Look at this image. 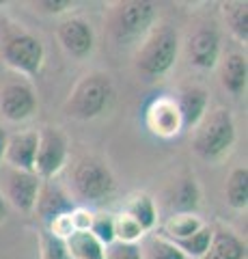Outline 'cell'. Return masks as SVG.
Listing matches in <instances>:
<instances>
[{
	"label": "cell",
	"instance_id": "6da1fadb",
	"mask_svg": "<svg viewBox=\"0 0 248 259\" xmlns=\"http://www.w3.org/2000/svg\"><path fill=\"white\" fill-rule=\"evenodd\" d=\"M0 59L18 74L35 78L43 67L45 48L22 24L0 18Z\"/></svg>",
	"mask_w": 248,
	"mask_h": 259
},
{
	"label": "cell",
	"instance_id": "7a4b0ae2",
	"mask_svg": "<svg viewBox=\"0 0 248 259\" xmlns=\"http://www.w3.org/2000/svg\"><path fill=\"white\" fill-rule=\"evenodd\" d=\"M179 56V32L169 24L154 26L136 50V69L147 80L166 76Z\"/></svg>",
	"mask_w": 248,
	"mask_h": 259
},
{
	"label": "cell",
	"instance_id": "3957f363",
	"mask_svg": "<svg viewBox=\"0 0 248 259\" xmlns=\"http://www.w3.org/2000/svg\"><path fill=\"white\" fill-rule=\"evenodd\" d=\"M156 22V5L147 0H125L117 3L110 13L108 30L113 41L121 48L140 46Z\"/></svg>",
	"mask_w": 248,
	"mask_h": 259
},
{
	"label": "cell",
	"instance_id": "277c9868",
	"mask_svg": "<svg viewBox=\"0 0 248 259\" xmlns=\"http://www.w3.org/2000/svg\"><path fill=\"white\" fill-rule=\"evenodd\" d=\"M113 97L115 87L110 82V78L106 74H100V71H93V74H86L82 80H78L63 110L67 117L78 121L97 119L110 108Z\"/></svg>",
	"mask_w": 248,
	"mask_h": 259
},
{
	"label": "cell",
	"instance_id": "5b68a950",
	"mask_svg": "<svg viewBox=\"0 0 248 259\" xmlns=\"http://www.w3.org/2000/svg\"><path fill=\"white\" fill-rule=\"evenodd\" d=\"M235 143V121L227 108H216L196 125L192 149L201 160L216 162L227 156Z\"/></svg>",
	"mask_w": 248,
	"mask_h": 259
},
{
	"label": "cell",
	"instance_id": "8992f818",
	"mask_svg": "<svg viewBox=\"0 0 248 259\" xmlns=\"http://www.w3.org/2000/svg\"><path fill=\"white\" fill-rule=\"evenodd\" d=\"M71 186L76 197L84 203H104L115 192V177L104 162L89 158L74 168Z\"/></svg>",
	"mask_w": 248,
	"mask_h": 259
},
{
	"label": "cell",
	"instance_id": "52a82bcc",
	"mask_svg": "<svg viewBox=\"0 0 248 259\" xmlns=\"http://www.w3.org/2000/svg\"><path fill=\"white\" fill-rule=\"evenodd\" d=\"M67 136L59 127H43L39 132L37 156H35V175L39 180H52L67 162Z\"/></svg>",
	"mask_w": 248,
	"mask_h": 259
},
{
	"label": "cell",
	"instance_id": "ba28073f",
	"mask_svg": "<svg viewBox=\"0 0 248 259\" xmlns=\"http://www.w3.org/2000/svg\"><path fill=\"white\" fill-rule=\"evenodd\" d=\"M57 37L61 48L69 56L82 61L91 56L95 48V32L84 18H67L57 26Z\"/></svg>",
	"mask_w": 248,
	"mask_h": 259
},
{
	"label": "cell",
	"instance_id": "9c48e42d",
	"mask_svg": "<svg viewBox=\"0 0 248 259\" xmlns=\"http://www.w3.org/2000/svg\"><path fill=\"white\" fill-rule=\"evenodd\" d=\"M37 110V95L33 91V87L26 82H9L3 87L0 91V112L5 115V119L20 123L35 115Z\"/></svg>",
	"mask_w": 248,
	"mask_h": 259
},
{
	"label": "cell",
	"instance_id": "30bf717a",
	"mask_svg": "<svg viewBox=\"0 0 248 259\" xmlns=\"http://www.w3.org/2000/svg\"><path fill=\"white\" fill-rule=\"evenodd\" d=\"M41 190V180L35 173H26V171H15L11 168L7 173V186H5V199L9 203L20 209L24 214L35 212V203Z\"/></svg>",
	"mask_w": 248,
	"mask_h": 259
},
{
	"label": "cell",
	"instance_id": "8fae6325",
	"mask_svg": "<svg viewBox=\"0 0 248 259\" xmlns=\"http://www.w3.org/2000/svg\"><path fill=\"white\" fill-rule=\"evenodd\" d=\"M188 56L190 63L199 69H214L220 61V37L216 28L201 26L192 32L188 41Z\"/></svg>",
	"mask_w": 248,
	"mask_h": 259
},
{
	"label": "cell",
	"instance_id": "7c38bea8",
	"mask_svg": "<svg viewBox=\"0 0 248 259\" xmlns=\"http://www.w3.org/2000/svg\"><path fill=\"white\" fill-rule=\"evenodd\" d=\"M35 209H37L39 218L43 221V225L50 227L54 221H59L61 216H67V214L74 212L76 205H74V201H71V197L59 184L47 182L45 186H41V190H39Z\"/></svg>",
	"mask_w": 248,
	"mask_h": 259
},
{
	"label": "cell",
	"instance_id": "4fadbf2b",
	"mask_svg": "<svg viewBox=\"0 0 248 259\" xmlns=\"http://www.w3.org/2000/svg\"><path fill=\"white\" fill-rule=\"evenodd\" d=\"M39 132H18L7 141L5 158L15 171L35 173V156H37Z\"/></svg>",
	"mask_w": 248,
	"mask_h": 259
},
{
	"label": "cell",
	"instance_id": "5bb4252c",
	"mask_svg": "<svg viewBox=\"0 0 248 259\" xmlns=\"http://www.w3.org/2000/svg\"><path fill=\"white\" fill-rule=\"evenodd\" d=\"M179 110L181 127H196L201 119L207 115V104H210V95L203 87H186L179 93V100L175 102Z\"/></svg>",
	"mask_w": 248,
	"mask_h": 259
},
{
	"label": "cell",
	"instance_id": "9a60e30c",
	"mask_svg": "<svg viewBox=\"0 0 248 259\" xmlns=\"http://www.w3.org/2000/svg\"><path fill=\"white\" fill-rule=\"evenodd\" d=\"M147 123L160 136L177 134L181 127V119H179V110L175 100H169V97L156 100L147 110Z\"/></svg>",
	"mask_w": 248,
	"mask_h": 259
},
{
	"label": "cell",
	"instance_id": "2e32d148",
	"mask_svg": "<svg viewBox=\"0 0 248 259\" xmlns=\"http://www.w3.org/2000/svg\"><path fill=\"white\" fill-rule=\"evenodd\" d=\"M166 203L175 214H192L201 203V190L192 175H186L177 180V184L171 186L166 194Z\"/></svg>",
	"mask_w": 248,
	"mask_h": 259
},
{
	"label": "cell",
	"instance_id": "e0dca14e",
	"mask_svg": "<svg viewBox=\"0 0 248 259\" xmlns=\"http://www.w3.org/2000/svg\"><path fill=\"white\" fill-rule=\"evenodd\" d=\"M69 259H106V246L89 229H76L65 238Z\"/></svg>",
	"mask_w": 248,
	"mask_h": 259
},
{
	"label": "cell",
	"instance_id": "ac0fdd59",
	"mask_svg": "<svg viewBox=\"0 0 248 259\" xmlns=\"http://www.w3.org/2000/svg\"><path fill=\"white\" fill-rule=\"evenodd\" d=\"M248 82V63L242 54H229L220 65V84L231 95H242Z\"/></svg>",
	"mask_w": 248,
	"mask_h": 259
},
{
	"label": "cell",
	"instance_id": "d6986e66",
	"mask_svg": "<svg viewBox=\"0 0 248 259\" xmlns=\"http://www.w3.org/2000/svg\"><path fill=\"white\" fill-rule=\"evenodd\" d=\"M246 257V244L239 240L233 231L218 229L212 233L210 248L201 259H244Z\"/></svg>",
	"mask_w": 248,
	"mask_h": 259
},
{
	"label": "cell",
	"instance_id": "ffe728a7",
	"mask_svg": "<svg viewBox=\"0 0 248 259\" xmlns=\"http://www.w3.org/2000/svg\"><path fill=\"white\" fill-rule=\"evenodd\" d=\"M125 216H130L132 221L142 229V233L154 229L158 223V212H156V203L149 194H136V197L127 203Z\"/></svg>",
	"mask_w": 248,
	"mask_h": 259
},
{
	"label": "cell",
	"instance_id": "44dd1931",
	"mask_svg": "<svg viewBox=\"0 0 248 259\" xmlns=\"http://www.w3.org/2000/svg\"><path fill=\"white\" fill-rule=\"evenodd\" d=\"M225 201L233 209H244L248 205V171L246 166H237L227 177Z\"/></svg>",
	"mask_w": 248,
	"mask_h": 259
},
{
	"label": "cell",
	"instance_id": "7402d4cb",
	"mask_svg": "<svg viewBox=\"0 0 248 259\" xmlns=\"http://www.w3.org/2000/svg\"><path fill=\"white\" fill-rule=\"evenodd\" d=\"M222 15L229 30L233 32V37L237 41L246 44L248 41V3H225L222 5Z\"/></svg>",
	"mask_w": 248,
	"mask_h": 259
},
{
	"label": "cell",
	"instance_id": "603a6c76",
	"mask_svg": "<svg viewBox=\"0 0 248 259\" xmlns=\"http://www.w3.org/2000/svg\"><path fill=\"white\" fill-rule=\"evenodd\" d=\"M212 233H214L212 227H205V225H203L201 229L194 231L192 236H188V238H179V240H171V242H173V244L177 246L186 257L201 259V257L207 253V248H210Z\"/></svg>",
	"mask_w": 248,
	"mask_h": 259
},
{
	"label": "cell",
	"instance_id": "cb8c5ba5",
	"mask_svg": "<svg viewBox=\"0 0 248 259\" xmlns=\"http://www.w3.org/2000/svg\"><path fill=\"white\" fill-rule=\"evenodd\" d=\"M203 227V223L192 214H175L169 225H166V240H179L188 238L194 231H199Z\"/></svg>",
	"mask_w": 248,
	"mask_h": 259
},
{
	"label": "cell",
	"instance_id": "d4e9b609",
	"mask_svg": "<svg viewBox=\"0 0 248 259\" xmlns=\"http://www.w3.org/2000/svg\"><path fill=\"white\" fill-rule=\"evenodd\" d=\"M142 250L147 253L149 259H186V255H183L171 240L158 238V236L147 238L145 244H142Z\"/></svg>",
	"mask_w": 248,
	"mask_h": 259
},
{
	"label": "cell",
	"instance_id": "484cf974",
	"mask_svg": "<svg viewBox=\"0 0 248 259\" xmlns=\"http://www.w3.org/2000/svg\"><path fill=\"white\" fill-rule=\"evenodd\" d=\"M39 244H41V259H69L65 240L54 236L45 227L41 229V236H39Z\"/></svg>",
	"mask_w": 248,
	"mask_h": 259
},
{
	"label": "cell",
	"instance_id": "4316f807",
	"mask_svg": "<svg viewBox=\"0 0 248 259\" xmlns=\"http://www.w3.org/2000/svg\"><path fill=\"white\" fill-rule=\"evenodd\" d=\"M89 231L102 242L104 246H110L113 242H117V238H115V218H110L108 214L93 216V223L89 227Z\"/></svg>",
	"mask_w": 248,
	"mask_h": 259
},
{
	"label": "cell",
	"instance_id": "83f0119b",
	"mask_svg": "<svg viewBox=\"0 0 248 259\" xmlns=\"http://www.w3.org/2000/svg\"><path fill=\"white\" fill-rule=\"evenodd\" d=\"M140 236H142V229L130 216L123 214L119 221H115V238H119V242H132V244H136V240Z\"/></svg>",
	"mask_w": 248,
	"mask_h": 259
},
{
	"label": "cell",
	"instance_id": "f1b7e54d",
	"mask_svg": "<svg viewBox=\"0 0 248 259\" xmlns=\"http://www.w3.org/2000/svg\"><path fill=\"white\" fill-rule=\"evenodd\" d=\"M106 259H142V250L132 242H113L106 250Z\"/></svg>",
	"mask_w": 248,
	"mask_h": 259
},
{
	"label": "cell",
	"instance_id": "f546056e",
	"mask_svg": "<svg viewBox=\"0 0 248 259\" xmlns=\"http://www.w3.org/2000/svg\"><path fill=\"white\" fill-rule=\"evenodd\" d=\"M35 7V11L39 13H47V15H61V13H65L71 3L69 0H39V3H33Z\"/></svg>",
	"mask_w": 248,
	"mask_h": 259
},
{
	"label": "cell",
	"instance_id": "4dcf8cb0",
	"mask_svg": "<svg viewBox=\"0 0 248 259\" xmlns=\"http://www.w3.org/2000/svg\"><path fill=\"white\" fill-rule=\"evenodd\" d=\"M7 141H9V134H7V130L0 125V160L5 158V151H7Z\"/></svg>",
	"mask_w": 248,
	"mask_h": 259
},
{
	"label": "cell",
	"instance_id": "1f68e13d",
	"mask_svg": "<svg viewBox=\"0 0 248 259\" xmlns=\"http://www.w3.org/2000/svg\"><path fill=\"white\" fill-rule=\"evenodd\" d=\"M7 214H9V205H7V199H5V194L0 192V223L7 218Z\"/></svg>",
	"mask_w": 248,
	"mask_h": 259
}]
</instances>
